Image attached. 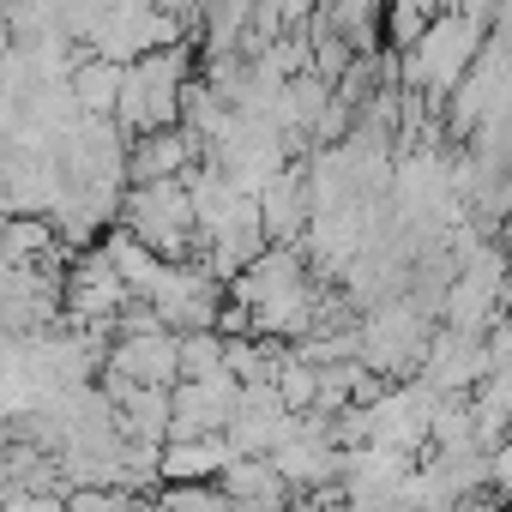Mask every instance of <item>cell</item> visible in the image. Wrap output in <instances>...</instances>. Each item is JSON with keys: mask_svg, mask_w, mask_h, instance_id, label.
Returning <instances> with one entry per match:
<instances>
[{"mask_svg": "<svg viewBox=\"0 0 512 512\" xmlns=\"http://www.w3.org/2000/svg\"><path fill=\"white\" fill-rule=\"evenodd\" d=\"M494 13H434L428 37L404 55V85L410 97H428L440 103L446 91H458L476 67V49H482V31H488Z\"/></svg>", "mask_w": 512, "mask_h": 512, "instance_id": "cell-1", "label": "cell"}, {"mask_svg": "<svg viewBox=\"0 0 512 512\" xmlns=\"http://www.w3.org/2000/svg\"><path fill=\"white\" fill-rule=\"evenodd\" d=\"M187 49H157L145 61H133L121 73V103H115V127L133 139L181 127V97H187Z\"/></svg>", "mask_w": 512, "mask_h": 512, "instance_id": "cell-2", "label": "cell"}, {"mask_svg": "<svg viewBox=\"0 0 512 512\" xmlns=\"http://www.w3.org/2000/svg\"><path fill=\"white\" fill-rule=\"evenodd\" d=\"M121 217H127V235L145 241L163 266H187V253H199V223H193V199L181 181L127 187Z\"/></svg>", "mask_w": 512, "mask_h": 512, "instance_id": "cell-3", "label": "cell"}, {"mask_svg": "<svg viewBox=\"0 0 512 512\" xmlns=\"http://www.w3.org/2000/svg\"><path fill=\"white\" fill-rule=\"evenodd\" d=\"M229 440L223 434H199V440H169L163 446V458H157V482H169V488H193V482H205V476H223L229 470Z\"/></svg>", "mask_w": 512, "mask_h": 512, "instance_id": "cell-4", "label": "cell"}, {"mask_svg": "<svg viewBox=\"0 0 512 512\" xmlns=\"http://www.w3.org/2000/svg\"><path fill=\"white\" fill-rule=\"evenodd\" d=\"M308 217H314V205H308V169L296 163L278 181H266V193H260V229H266V241H296V229Z\"/></svg>", "mask_w": 512, "mask_h": 512, "instance_id": "cell-5", "label": "cell"}, {"mask_svg": "<svg viewBox=\"0 0 512 512\" xmlns=\"http://www.w3.org/2000/svg\"><path fill=\"white\" fill-rule=\"evenodd\" d=\"M121 73H127V67H115V61L79 55V67L67 73V91H73L79 115H91V121H115V103H121Z\"/></svg>", "mask_w": 512, "mask_h": 512, "instance_id": "cell-6", "label": "cell"}, {"mask_svg": "<svg viewBox=\"0 0 512 512\" xmlns=\"http://www.w3.org/2000/svg\"><path fill=\"white\" fill-rule=\"evenodd\" d=\"M428 25H434V13H428V7H398V13L386 19V31H392V43H398L404 55H410V49H416V43L428 37Z\"/></svg>", "mask_w": 512, "mask_h": 512, "instance_id": "cell-7", "label": "cell"}, {"mask_svg": "<svg viewBox=\"0 0 512 512\" xmlns=\"http://www.w3.org/2000/svg\"><path fill=\"white\" fill-rule=\"evenodd\" d=\"M67 512H133V500L121 488H73L67 494Z\"/></svg>", "mask_w": 512, "mask_h": 512, "instance_id": "cell-8", "label": "cell"}, {"mask_svg": "<svg viewBox=\"0 0 512 512\" xmlns=\"http://www.w3.org/2000/svg\"><path fill=\"white\" fill-rule=\"evenodd\" d=\"M0 512H67V494H7L0 500Z\"/></svg>", "mask_w": 512, "mask_h": 512, "instance_id": "cell-9", "label": "cell"}, {"mask_svg": "<svg viewBox=\"0 0 512 512\" xmlns=\"http://www.w3.org/2000/svg\"><path fill=\"white\" fill-rule=\"evenodd\" d=\"M488 482H500V488H512V440L488 452Z\"/></svg>", "mask_w": 512, "mask_h": 512, "instance_id": "cell-10", "label": "cell"}, {"mask_svg": "<svg viewBox=\"0 0 512 512\" xmlns=\"http://www.w3.org/2000/svg\"><path fill=\"white\" fill-rule=\"evenodd\" d=\"M0 229H7V217H0Z\"/></svg>", "mask_w": 512, "mask_h": 512, "instance_id": "cell-11", "label": "cell"}]
</instances>
